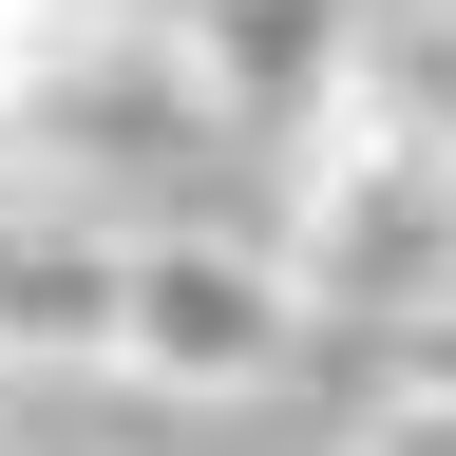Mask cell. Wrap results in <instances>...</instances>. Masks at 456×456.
Here are the masks:
<instances>
[{
  "instance_id": "cell-4",
  "label": "cell",
  "mask_w": 456,
  "mask_h": 456,
  "mask_svg": "<svg viewBox=\"0 0 456 456\" xmlns=\"http://www.w3.org/2000/svg\"><path fill=\"white\" fill-rule=\"evenodd\" d=\"M114 248H134V228H95L57 191H0V380L114 362Z\"/></svg>"
},
{
  "instance_id": "cell-7",
  "label": "cell",
  "mask_w": 456,
  "mask_h": 456,
  "mask_svg": "<svg viewBox=\"0 0 456 456\" xmlns=\"http://www.w3.org/2000/svg\"><path fill=\"white\" fill-rule=\"evenodd\" d=\"M0 456H95V437H0Z\"/></svg>"
},
{
  "instance_id": "cell-3",
  "label": "cell",
  "mask_w": 456,
  "mask_h": 456,
  "mask_svg": "<svg viewBox=\"0 0 456 456\" xmlns=\"http://www.w3.org/2000/svg\"><path fill=\"white\" fill-rule=\"evenodd\" d=\"M171 57H191V95L228 134H323L342 77H362V0H209Z\"/></svg>"
},
{
  "instance_id": "cell-5",
  "label": "cell",
  "mask_w": 456,
  "mask_h": 456,
  "mask_svg": "<svg viewBox=\"0 0 456 456\" xmlns=\"http://www.w3.org/2000/svg\"><path fill=\"white\" fill-rule=\"evenodd\" d=\"M95 57H134L114 0H0V134H38V114L95 95Z\"/></svg>"
},
{
  "instance_id": "cell-6",
  "label": "cell",
  "mask_w": 456,
  "mask_h": 456,
  "mask_svg": "<svg viewBox=\"0 0 456 456\" xmlns=\"http://www.w3.org/2000/svg\"><path fill=\"white\" fill-rule=\"evenodd\" d=\"M362 456H456V380H399L380 419H362Z\"/></svg>"
},
{
  "instance_id": "cell-1",
  "label": "cell",
  "mask_w": 456,
  "mask_h": 456,
  "mask_svg": "<svg viewBox=\"0 0 456 456\" xmlns=\"http://www.w3.org/2000/svg\"><path fill=\"white\" fill-rule=\"evenodd\" d=\"M266 228H285V266L323 285V323H456V152L437 134L323 114Z\"/></svg>"
},
{
  "instance_id": "cell-2",
  "label": "cell",
  "mask_w": 456,
  "mask_h": 456,
  "mask_svg": "<svg viewBox=\"0 0 456 456\" xmlns=\"http://www.w3.org/2000/svg\"><path fill=\"white\" fill-rule=\"evenodd\" d=\"M323 342V285L285 266V228H134L114 248V380L152 399H266Z\"/></svg>"
}]
</instances>
